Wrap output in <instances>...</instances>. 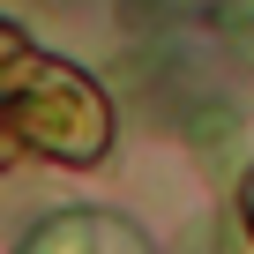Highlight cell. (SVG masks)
Wrapping results in <instances>:
<instances>
[{
	"mask_svg": "<svg viewBox=\"0 0 254 254\" xmlns=\"http://www.w3.org/2000/svg\"><path fill=\"white\" fill-rule=\"evenodd\" d=\"M224 8H232V15H254V0H224Z\"/></svg>",
	"mask_w": 254,
	"mask_h": 254,
	"instance_id": "1",
	"label": "cell"
}]
</instances>
